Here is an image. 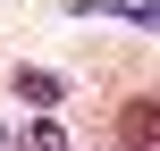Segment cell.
Returning a JSON list of instances; mask_svg holds the SVG:
<instances>
[{
  "mask_svg": "<svg viewBox=\"0 0 160 151\" xmlns=\"http://www.w3.org/2000/svg\"><path fill=\"white\" fill-rule=\"evenodd\" d=\"M17 101L51 109V101H59V76H42V67H17Z\"/></svg>",
  "mask_w": 160,
  "mask_h": 151,
  "instance_id": "cell-2",
  "label": "cell"
},
{
  "mask_svg": "<svg viewBox=\"0 0 160 151\" xmlns=\"http://www.w3.org/2000/svg\"><path fill=\"white\" fill-rule=\"evenodd\" d=\"M118 151H160V101L152 92H135V101H118Z\"/></svg>",
  "mask_w": 160,
  "mask_h": 151,
  "instance_id": "cell-1",
  "label": "cell"
}]
</instances>
